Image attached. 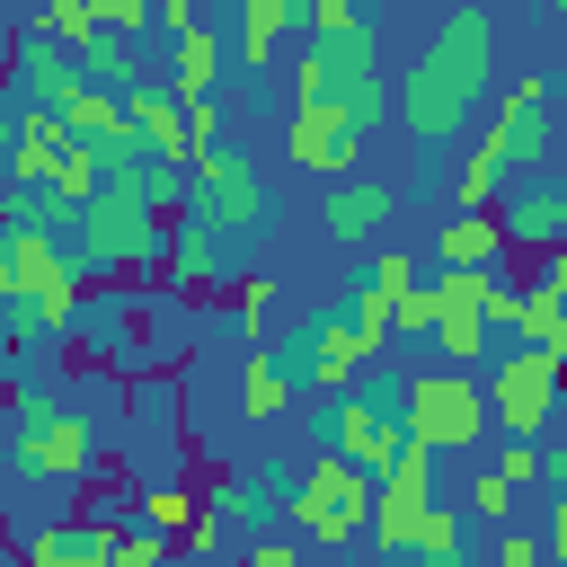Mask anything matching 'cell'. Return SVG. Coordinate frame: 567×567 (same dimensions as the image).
I'll return each mask as SVG.
<instances>
[{"label": "cell", "mask_w": 567, "mask_h": 567, "mask_svg": "<svg viewBox=\"0 0 567 567\" xmlns=\"http://www.w3.org/2000/svg\"><path fill=\"white\" fill-rule=\"evenodd\" d=\"M487 89H496V18H487V0H452L434 18V35L416 44V62L399 71V133L416 151H434L478 115Z\"/></svg>", "instance_id": "cell-1"}, {"label": "cell", "mask_w": 567, "mask_h": 567, "mask_svg": "<svg viewBox=\"0 0 567 567\" xmlns=\"http://www.w3.org/2000/svg\"><path fill=\"white\" fill-rule=\"evenodd\" d=\"M558 142H567V133L549 124V80H540V71H514L505 97H496V115L478 124L470 159L452 168V204H461V213H487L496 195L532 186V168H540Z\"/></svg>", "instance_id": "cell-2"}, {"label": "cell", "mask_w": 567, "mask_h": 567, "mask_svg": "<svg viewBox=\"0 0 567 567\" xmlns=\"http://www.w3.org/2000/svg\"><path fill=\"white\" fill-rule=\"evenodd\" d=\"M71 248H80V266H89L97 284H159V257H168V213L142 195V177H133V168H115V177H106V195L80 213Z\"/></svg>", "instance_id": "cell-3"}, {"label": "cell", "mask_w": 567, "mask_h": 567, "mask_svg": "<svg viewBox=\"0 0 567 567\" xmlns=\"http://www.w3.org/2000/svg\"><path fill=\"white\" fill-rule=\"evenodd\" d=\"M9 461H18L27 478H80V470L97 461V434H89L80 399H71V390H27V381H9Z\"/></svg>", "instance_id": "cell-4"}, {"label": "cell", "mask_w": 567, "mask_h": 567, "mask_svg": "<svg viewBox=\"0 0 567 567\" xmlns=\"http://www.w3.org/2000/svg\"><path fill=\"white\" fill-rule=\"evenodd\" d=\"M284 532H301L310 549H346L354 532H372V478L346 452L301 461L292 470V496H284Z\"/></svg>", "instance_id": "cell-5"}, {"label": "cell", "mask_w": 567, "mask_h": 567, "mask_svg": "<svg viewBox=\"0 0 567 567\" xmlns=\"http://www.w3.org/2000/svg\"><path fill=\"white\" fill-rule=\"evenodd\" d=\"M496 425V399L478 372L461 363H434V372H408V443L425 452H478Z\"/></svg>", "instance_id": "cell-6"}, {"label": "cell", "mask_w": 567, "mask_h": 567, "mask_svg": "<svg viewBox=\"0 0 567 567\" xmlns=\"http://www.w3.org/2000/svg\"><path fill=\"white\" fill-rule=\"evenodd\" d=\"M328 434H337V452L381 487V478L408 461V381H354V390L337 399Z\"/></svg>", "instance_id": "cell-7"}, {"label": "cell", "mask_w": 567, "mask_h": 567, "mask_svg": "<svg viewBox=\"0 0 567 567\" xmlns=\"http://www.w3.org/2000/svg\"><path fill=\"white\" fill-rule=\"evenodd\" d=\"M487 399H496V434H523V443H540L549 425H558V399H567V363L549 354V346H505L496 354V372H487Z\"/></svg>", "instance_id": "cell-8"}, {"label": "cell", "mask_w": 567, "mask_h": 567, "mask_svg": "<svg viewBox=\"0 0 567 567\" xmlns=\"http://www.w3.org/2000/svg\"><path fill=\"white\" fill-rule=\"evenodd\" d=\"M434 461L443 452H425V443H408V461L372 487V549L381 558H416V540H425V514L443 505V487H434Z\"/></svg>", "instance_id": "cell-9"}, {"label": "cell", "mask_w": 567, "mask_h": 567, "mask_svg": "<svg viewBox=\"0 0 567 567\" xmlns=\"http://www.w3.org/2000/svg\"><path fill=\"white\" fill-rule=\"evenodd\" d=\"M195 213H204L221 239H239V230L266 221V177H257V159H248L239 142H204V151H195Z\"/></svg>", "instance_id": "cell-10"}, {"label": "cell", "mask_w": 567, "mask_h": 567, "mask_svg": "<svg viewBox=\"0 0 567 567\" xmlns=\"http://www.w3.org/2000/svg\"><path fill=\"white\" fill-rule=\"evenodd\" d=\"M9 89H18L27 106L71 115V106L89 97V71H80V53H71V44H53V35L27 18V27H18V44H9Z\"/></svg>", "instance_id": "cell-11"}, {"label": "cell", "mask_w": 567, "mask_h": 567, "mask_svg": "<svg viewBox=\"0 0 567 567\" xmlns=\"http://www.w3.org/2000/svg\"><path fill=\"white\" fill-rule=\"evenodd\" d=\"M363 363H372V354H363V337H354L346 310H319V319L284 346V372H292V381H319L328 399H346V390L363 381Z\"/></svg>", "instance_id": "cell-12"}, {"label": "cell", "mask_w": 567, "mask_h": 567, "mask_svg": "<svg viewBox=\"0 0 567 567\" xmlns=\"http://www.w3.org/2000/svg\"><path fill=\"white\" fill-rule=\"evenodd\" d=\"M284 159L310 168V177H354V124L346 106H284Z\"/></svg>", "instance_id": "cell-13"}, {"label": "cell", "mask_w": 567, "mask_h": 567, "mask_svg": "<svg viewBox=\"0 0 567 567\" xmlns=\"http://www.w3.org/2000/svg\"><path fill=\"white\" fill-rule=\"evenodd\" d=\"M221 230L204 221V213H186V221H168V257H159V292H221L230 301V275H221Z\"/></svg>", "instance_id": "cell-14"}, {"label": "cell", "mask_w": 567, "mask_h": 567, "mask_svg": "<svg viewBox=\"0 0 567 567\" xmlns=\"http://www.w3.org/2000/svg\"><path fill=\"white\" fill-rule=\"evenodd\" d=\"M496 230H505V248H523V257H549V248H567V186L532 177V186L496 195Z\"/></svg>", "instance_id": "cell-15"}, {"label": "cell", "mask_w": 567, "mask_h": 567, "mask_svg": "<svg viewBox=\"0 0 567 567\" xmlns=\"http://www.w3.org/2000/svg\"><path fill=\"white\" fill-rule=\"evenodd\" d=\"M62 151H71V124H62L53 106H27V97H18V115H9V186H18V195L53 186Z\"/></svg>", "instance_id": "cell-16"}, {"label": "cell", "mask_w": 567, "mask_h": 567, "mask_svg": "<svg viewBox=\"0 0 567 567\" xmlns=\"http://www.w3.org/2000/svg\"><path fill=\"white\" fill-rule=\"evenodd\" d=\"M124 106H133V133H142L151 159H186V168H195V106H186L168 80H142Z\"/></svg>", "instance_id": "cell-17"}, {"label": "cell", "mask_w": 567, "mask_h": 567, "mask_svg": "<svg viewBox=\"0 0 567 567\" xmlns=\"http://www.w3.org/2000/svg\"><path fill=\"white\" fill-rule=\"evenodd\" d=\"M399 213V186H381V177H337L328 195H319V230L328 239H381V221Z\"/></svg>", "instance_id": "cell-18"}, {"label": "cell", "mask_w": 567, "mask_h": 567, "mask_svg": "<svg viewBox=\"0 0 567 567\" xmlns=\"http://www.w3.org/2000/svg\"><path fill=\"white\" fill-rule=\"evenodd\" d=\"M292 27H310V0H239V35H230L239 71H275Z\"/></svg>", "instance_id": "cell-19"}, {"label": "cell", "mask_w": 567, "mask_h": 567, "mask_svg": "<svg viewBox=\"0 0 567 567\" xmlns=\"http://www.w3.org/2000/svg\"><path fill=\"white\" fill-rule=\"evenodd\" d=\"M221 71H230V44H221L213 27H195V35H177V62H168V89H177L186 106H204V97L221 89Z\"/></svg>", "instance_id": "cell-20"}, {"label": "cell", "mask_w": 567, "mask_h": 567, "mask_svg": "<svg viewBox=\"0 0 567 567\" xmlns=\"http://www.w3.org/2000/svg\"><path fill=\"white\" fill-rule=\"evenodd\" d=\"M514 248H505V230H496V213H452L443 230H434V266H505Z\"/></svg>", "instance_id": "cell-21"}, {"label": "cell", "mask_w": 567, "mask_h": 567, "mask_svg": "<svg viewBox=\"0 0 567 567\" xmlns=\"http://www.w3.org/2000/svg\"><path fill=\"white\" fill-rule=\"evenodd\" d=\"M505 284H514L505 266H434V301H443V319H487V301H496Z\"/></svg>", "instance_id": "cell-22"}, {"label": "cell", "mask_w": 567, "mask_h": 567, "mask_svg": "<svg viewBox=\"0 0 567 567\" xmlns=\"http://www.w3.org/2000/svg\"><path fill=\"white\" fill-rule=\"evenodd\" d=\"M284 390H292L284 354H266V346H239V416H248V425L284 416Z\"/></svg>", "instance_id": "cell-23"}, {"label": "cell", "mask_w": 567, "mask_h": 567, "mask_svg": "<svg viewBox=\"0 0 567 567\" xmlns=\"http://www.w3.org/2000/svg\"><path fill=\"white\" fill-rule=\"evenodd\" d=\"M337 97H346V71H337V53H328V44L292 53V71H284V106H337Z\"/></svg>", "instance_id": "cell-24"}, {"label": "cell", "mask_w": 567, "mask_h": 567, "mask_svg": "<svg viewBox=\"0 0 567 567\" xmlns=\"http://www.w3.org/2000/svg\"><path fill=\"white\" fill-rule=\"evenodd\" d=\"M346 124H354V142H372L381 124H399V80L390 71H363V80H346Z\"/></svg>", "instance_id": "cell-25"}, {"label": "cell", "mask_w": 567, "mask_h": 567, "mask_svg": "<svg viewBox=\"0 0 567 567\" xmlns=\"http://www.w3.org/2000/svg\"><path fill=\"white\" fill-rule=\"evenodd\" d=\"M416 567H470V505H434L425 514V540H416Z\"/></svg>", "instance_id": "cell-26"}, {"label": "cell", "mask_w": 567, "mask_h": 567, "mask_svg": "<svg viewBox=\"0 0 567 567\" xmlns=\"http://www.w3.org/2000/svg\"><path fill=\"white\" fill-rule=\"evenodd\" d=\"M80 71H89V89H115V97L142 89V53H133V35H97V44L80 53Z\"/></svg>", "instance_id": "cell-27"}, {"label": "cell", "mask_w": 567, "mask_h": 567, "mask_svg": "<svg viewBox=\"0 0 567 567\" xmlns=\"http://www.w3.org/2000/svg\"><path fill=\"white\" fill-rule=\"evenodd\" d=\"M461 505H470V523H487V532H514V478H505L496 461H478V470H470Z\"/></svg>", "instance_id": "cell-28"}, {"label": "cell", "mask_w": 567, "mask_h": 567, "mask_svg": "<svg viewBox=\"0 0 567 567\" xmlns=\"http://www.w3.org/2000/svg\"><path fill=\"white\" fill-rule=\"evenodd\" d=\"M133 523H151V532H168V540H186V532L204 523V496H195V487H142V505H133Z\"/></svg>", "instance_id": "cell-29"}, {"label": "cell", "mask_w": 567, "mask_h": 567, "mask_svg": "<svg viewBox=\"0 0 567 567\" xmlns=\"http://www.w3.org/2000/svg\"><path fill=\"white\" fill-rule=\"evenodd\" d=\"M558 328H567V292H549L540 275L523 284V310H514V337L523 346H558Z\"/></svg>", "instance_id": "cell-30"}, {"label": "cell", "mask_w": 567, "mask_h": 567, "mask_svg": "<svg viewBox=\"0 0 567 567\" xmlns=\"http://www.w3.org/2000/svg\"><path fill=\"white\" fill-rule=\"evenodd\" d=\"M266 310H275V275H230V328H239V346H266Z\"/></svg>", "instance_id": "cell-31"}, {"label": "cell", "mask_w": 567, "mask_h": 567, "mask_svg": "<svg viewBox=\"0 0 567 567\" xmlns=\"http://www.w3.org/2000/svg\"><path fill=\"white\" fill-rule=\"evenodd\" d=\"M35 27L53 35V44H71V53H89L106 27H97V9L89 0H35Z\"/></svg>", "instance_id": "cell-32"}, {"label": "cell", "mask_w": 567, "mask_h": 567, "mask_svg": "<svg viewBox=\"0 0 567 567\" xmlns=\"http://www.w3.org/2000/svg\"><path fill=\"white\" fill-rule=\"evenodd\" d=\"M390 328H399L408 346H425V337L443 328V301H434V284H416V292H399V301H390Z\"/></svg>", "instance_id": "cell-33"}, {"label": "cell", "mask_w": 567, "mask_h": 567, "mask_svg": "<svg viewBox=\"0 0 567 567\" xmlns=\"http://www.w3.org/2000/svg\"><path fill=\"white\" fill-rule=\"evenodd\" d=\"M487 337H496L487 319H443V328H434V354L470 372V363H487Z\"/></svg>", "instance_id": "cell-34"}, {"label": "cell", "mask_w": 567, "mask_h": 567, "mask_svg": "<svg viewBox=\"0 0 567 567\" xmlns=\"http://www.w3.org/2000/svg\"><path fill=\"white\" fill-rule=\"evenodd\" d=\"M328 53H337V71H346V80H363V71H381V27H372V18H354Z\"/></svg>", "instance_id": "cell-35"}, {"label": "cell", "mask_w": 567, "mask_h": 567, "mask_svg": "<svg viewBox=\"0 0 567 567\" xmlns=\"http://www.w3.org/2000/svg\"><path fill=\"white\" fill-rule=\"evenodd\" d=\"M363 292H381V301L416 292V257H408V248H372V266H363Z\"/></svg>", "instance_id": "cell-36"}, {"label": "cell", "mask_w": 567, "mask_h": 567, "mask_svg": "<svg viewBox=\"0 0 567 567\" xmlns=\"http://www.w3.org/2000/svg\"><path fill=\"white\" fill-rule=\"evenodd\" d=\"M115 567H177V540H168V532H151V523H124Z\"/></svg>", "instance_id": "cell-37"}, {"label": "cell", "mask_w": 567, "mask_h": 567, "mask_svg": "<svg viewBox=\"0 0 567 567\" xmlns=\"http://www.w3.org/2000/svg\"><path fill=\"white\" fill-rule=\"evenodd\" d=\"M496 470H505L514 487H532V478L549 487V452H540V443H523V434H505V443H496Z\"/></svg>", "instance_id": "cell-38"}, {"label": "cell", "mask_w": 567, "mask_h": 567, "mask_svg": "<svg viewBox=\"0 0 567 567\" xmlns=\"http://www.w3.org/2000/svg\"><path fill=\"white\" fill-rule=\"evenodd\" d=\"M239 567H310V540H301V532H257Z\"/></svg>", "instance_id": "cell-39"}, {"label": "cell", "mask_w": 567, "mask_h": 567, "mask_svg": "<svg viewBox=\"0 0 567 567\" xmlns=\"http://www.w3.org/2000/svg\"><path fill=\"white\" fill-rule=\"evenodd\" d=\"M89 9L106 35H133V44H142V27H159V0H89Z\"/></svg>", "instance_id": "cell-40"}, {"label": "cell", "mask_w": 567, "mask_h": 567, "mask_svg": "<svg viewBox=\"0 0 567 567\" xmlns=\"http://www.w3.org/2000/svg\"><path fill=\"white\" fill-rule=\"evenodd\" d=\"M496 567H558V558H549V540H540V532H523V523H514V532H496Z\"/></svg>", "instance_id": "cell-41"}, {"label": "cell", "mask_w": 567, "mask_h": 567, "mask_svg": "<svg viewBox=\"0 0 567 567\" xmlns=\"http://www.w3.org/2000/svg\"><path fill=\"white\" fill-rule=\"evenodd\" d=\"M540 540H549V558L567 567V496H549V514H540Z\"/></svg>", "instance_id": "cell-42"}, {"label": "cell", "mask_w": 567, "mask_h": 567, "mask_svg": "<svg viewBox=\"0 0 567 567\" xmlns=\"http://www.w3.org/2000/svg\"><path fill=\"white\" fill-rule=\"evenodd\" d=\"M549 496H567V443H549Z\"/></svg>", "instance_id": "cell-43"}, {"label": "cell", "mask_w": 567, "mask_h": 567, "mask_svg": "<svg viewBox=\"0 0 567 567\" xmlns=\"http://www.w3.org/2000/svg\"><path fill=\"white\" fill-rule=\"evenodd\" d=\"M540 9H549V18H567V0H540Z\"/></svg>", "instance_id": "cell-44"}, {"label": "cell", "mask_w": 567, "mask_h": 567, "mask_svg": "<svg viewBox=\"0 0 567 567\" xmlns=\"http://www.w3.org/2000/svg\"><path fill=\"white\" fill-rule=\"evenodd\" d=\"M177 567H186V558H177Z\"/></svg>", "instance_id": "cell-45"}, {"label": "cell", "mask_w": 567, "mask_h": 567, "mask_svg": "<svg viewBox=\"0 0 567 567\" xmlns=\"http://www.w3.org/2000/svg\"><path fill=\"white\" fill-rule=\"evenodd\" d=\"M354 9H363V0H354Z\"/></svg>", "instance_id": "cell-46"}]
</instances>
